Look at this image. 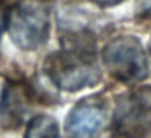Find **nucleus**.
<instances>
[{"label":"nucleus","instance_id":"4","mask_svg":"<svg viewBox=\"0 0 151 138\" xmlns=\"http://www.w3.org/2000/svg\"><path fill=\"white\" fill-rule=\"evenodd\" d=\"M148 137H151V86L124 94L112 119V138Z\"/></svg>","mask_w":151,"mask_h":138},{"label":"nucleus","instance_id":"8","mask_svg":"<svg viewBox=\"0 0 151 138\" xmlns=\"http://www.w3.org/2000/svg\"><path fill=\"white\" fill-rule=\"evenodd\" d=\"M5 29V13L0 12V36H2V31Z\"/></svg>","mask_w":151,"mask_h":138},{"label":"nucleus","instance_id":"1","mask_svg":"<svg viewBox=\"0 0 151 138\" xmlns=\"http://www.w3.org/2000/svg\"><path fill=\"white\" fill-rule=\"evenodd\" d=\"M44 72L55 88L68 93L101 81V68L96 62L94 47L83 34L67 41L60 50L50 54L44 63Z\"/></svg>","mask_w":151,"mask_h":138},{"label":"nucleus","instance_id":"2","mask_svg":"<svg viewBox=\"0 0 151 138\" xmlns=\"http://www.w3.org/2000/svg\"><path fill=\"white\" fill-rule=\"evenodd\" d=\"M5 29L21 50H36L50 33L49 7L42 0H20L5 12Z\"/></svg>","mask_w":151,"mask_h":138},{"label":"nucleus","instance_id":"5","mask_svg":"<svg viewBox=\"0 0 151 138\" xmlns=\"http://www.w3.org/2000/svg\"><path fill=\"white\" fill-rule=\"evenodd\" d=\"M109 120L107 102L101 96H88L72 107L65 119L68 138H98Z\"/></svg>","mask_w":151,"mask_h":138},{"label":"nucleus","instance_id":"6","mask_svg":"<svg viewBox=\"0 0 151 138\" xmlns=\"http://www.w3.org/2000/svg\"><path fill=\"white\" fill-rule=\"evenodd\" d=\"M26 112V93L18 85H8L0 102V122L4 127H18Z\"/></svg>","mask_w":151,"mask_h":138},{"label":"nucleus","instance_id":"7","mask_svg":"<svg viewBox=\"0 0 151 138\" xmlns=\"http://www.w3.org/2000/svg\"><path fill=\"white\" fill-rule=\"evenodd\" d=\"M59 137V124L52 115L39 114L34 115L26 125L24 138H57Z\"/></svg>","mask_w":151,"mask_h":138},{"label":"nucleus","instance_id":"3","mask_svg":"<svg viewBox=\"0 0 151 138\" xmlns=\"http://www.w3.org/2000/svg\"><path fill=\"white\" fill-rule=\"evenodd\" d=\"M102 65L112 78L125 83H141L150 73L148 57L140 39L130 34L117 36L102 49Z\"/></svg>","mask_w":151,"mask_h":138}]
</instances>
